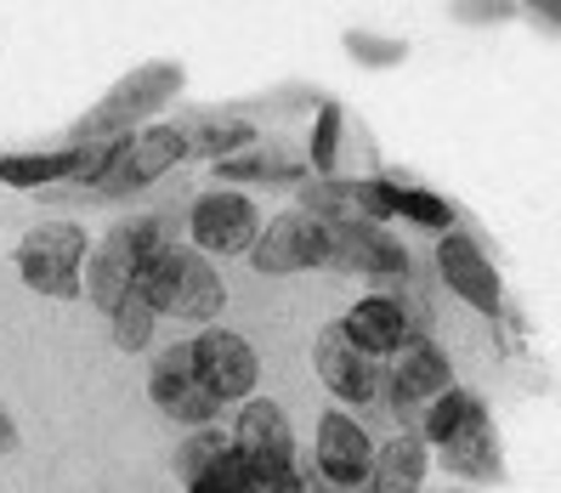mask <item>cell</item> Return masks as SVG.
<instances>
[{
  "instance_id": "6da1fadb",
  "label": "cell",
  "mask_w": 561,
  "mask_h": 493,
  "mask_svg": "<svg viewBox=\"0 0 561 493\" xmlns=\"http://www.w3.org/2000/svg\"><path fill=\"white\" fill-rule=\"evenodd\" d=\"M187 85V69L171 57H153V62H137L125 80H114L96 103L69 125V142H114V137H130L142 130L148 114H164L182 96Z\"/></svg>"
},
{
  "instance_id": "7a4b0ae2",
  "label": "cell",
  "mask_w": 561,
  "mask_h": 493,
  "mask_svg": "<svg viewBox=\"0 0 561 493\" xmlns=\"http://www.w3.org/2000/svg\"><path fill=\"white\" fill-rule=\"evenodd\" d=\"M137 289L148 295V307L159 318H182V323H216L221 307H227V289L210 267L205 250L193 244H153L142 273H137Z\"/></svg>"
},
{
  "instance_id": "3957f363",
  "label": "cell",
  "mask_w": 561,
  "mask_h": 493,
  "mask_svg": "<svg viewBox=\"0 0 561 493\" xmlns=\"http://www.w3.org/2000/svg\"><path fill=\"white\" fill-rule=\"evenodd\" d=\"M187 153V130L176 119H159V125H142L130 130V137H114L103 164H96L91 176H80L75 187L80 193H96V199H125V193H142L153 187L159 176H171Z\"/></svg>"
},
{
  "instance_id": "277c9868",
  "label": "cell",
  "mask_w": 561,
  "mask_h": 493,
  "mask_svg": "<svg viewBox=\"0 0 561 493\" xmlns=\"http://www.w3.org/2000/svg\"><path fill=\"white\" fill-rule=\"evenodd\" d=\"M85 255H91L85 227L41 221L35 233H23V244H18V278L35 295H51V301H80L85 295Z\"/></svg>"
},
{
  "instance_id": "5b68a950",
  "label": "cell",
  "mask_w": 561,
  "mask_h": 493,
  "mask_svg": "<svg viewBox=\"0 0 561 493\" xmlns=\"http://www.w3.org/2000/svg\"><path fill=\"white\" fill-rule=\"evenodd\" d=\"M153 244H159L153 221H119L114 233L85 255V301L103 318H114V307L137 289V273H142V261H148Z\"/></svg>"
},
{
  "instance_id": "8992f818",
  "label": "cell",
  "mask_w": 561,
  "mask_h": 493,
  "mask_svg": "<svg viewBox=\"0 0 561 493\" xmlns=\"http://www.w3.org/2000/svg\"><path fill=\"white\" fill-rule=\"evenodd\" d=\"M255 233H261V216H255V199L244 187H210L187 210V239H193V250H205L210 261L250 255Z\"/></svg>"
},
{
  "instance_id": "52a82bcc",
  "label": "cell",
  "mask_w": 561,
  "mask_h": 493,
  "mask_svg": "<svg viewBox=\"0 0 561 493\" xmlns=\"http://www.w3.org/2000/svg\"><path fill=\"white\" fill-rule=\"evenodd\" d=\"M250 261L261 278H295V273L329 267V221H318L307 210H284L255 233Z\"/></svg>"
},
{
  "instance_id": "ba28073f",
  "label": "cell",
  "mask_w": 561,
  "mask_h": 493,
  "mask_svg": "<svg viewBox=\"0 0 561 493\" xmlns=\"http://www.w3.org/2000/svg\"><path fill=\"white\" fill-rule=\"evenodd\" d=\"M148 398L153 409L171 420V425H216L221 420V398L199 380V364H193V346H164L153 357V369H148Z\"/></svg>"
},
{
  "instance_id": "9c48e42d",
  "label": "cell",
  "mask_w": 561,
  "mask_h": 493,
  "mask_svg": "<svg viewBox=\"0 0 561 493\" xmlns=\"http://www.w3.org/2000/svg\"><path fill=\"white\" fill-rule=\"evenodd\" d=\"M380 386L391 398V414H398L409 432H420L425 409H432L443 391L454 386V364H448V352L437 341H414V346H403L398 357H391V375Z\"/></svg>"
},
{
  "instance_id": "30bf717a",
  "label": "cell",
  "mask_w": 561,
  "mask_h": 493,
  "mask_svg": "<svg viewBox=\"0 0 561 493\" xmlns=\"http://www.w3.org/2000/svg\"><path fill=\"white\" fill-rule=\"evenodd\" d=\"M312 364H318V380L329 386V398H335L341 409H363V403H375V391H380V357L363 352L341 318L335 323H323L318 329V341H312Z\"/></svg>"
},
{
  "instance_id": "8fae6325",
  "label": "cell",
  "mask_w": 561,
  "mask_h": 493,
  "mask_svg": "<svg viewBox=\"0 0 561 493\" xmlns=\"http://www.w3.org/2000/svg\"><path fill=\"white\" fill-rule=\"evenodd\" d=\"M437 273L443 284L466 301L471 312L482 318H500L505 307V284H500V267L488 261V250L471 239V233H459V227H448V233H437Z\"/></svg>"
},
{
  "instance_id": "7c38bea8",
  "label": "cell",
  "mask_w": 561,
  "mask_h": 493,
  "mask_svg": "<svg viewBox=\"0 0 561 493\" xmlns=\"http://www.w3.org/2000/svg\"><path fill=\"white\" fill-rule=\"evenodd\" d=\"M187 346H193V364H199V380L221 398V409H227V403H244L250 391H255L261 364H255V352H250V341L239 335V329L210 323L205 335L187 341Z\"/></svg>"
},
{
  "instance_id": "4fadbf2b",
  "label": "cell",
  "mask_w": 561,
  "mask_h": 493,
  "mask_svg": "<svg viewBox=\"0 0 561 493\" xmlns=\"http://www.w3.org/2000/svg\"><path fill=\"white\" fill-rule=\"evenodd\" d=\"M318 477L335 482V488H352V493H369V477H375V437L346 414V409H329L318 420Z\"/></svg>"
},
{
  "instance_id": "5bb4252c",
  "label": "cell",
  "mask_w": 561,
  "mask_h": 493,
  "mask_svg": "<svg viewBox=\"0 0 561 493\" xmlns=\"http://www.w3.org/2000/svg\"><path fill=\"white\" fill-rule=\"evenodd\" d=\"M329 267L363 278H398L409 273V250L375 221H335L329 227Z\"/></svg>"
},
{
  "instance_id": "9a60e30c",
  "label": "cell",
  "mask_w": 561,
  "mask_h": 493,
  "mask_svg": "<svg viewBox=\"0 0 561 493\" xmlns=\"http://www.w3.org/2000/svg\"><path fill=\"white\" fill-rule=\"evenodd\" d=\"M108 142H69L51 153H0V182L7 187H51V182H80L103 164Z\"/></svg>"
},
{
  "instance_id": "2e32d148",
  "label": "cell",
  "mask_w": 561,
  "mask_h": 493,
  "mask_svg": "<svg viewBox=\"0 0 561 493\" xmlns=\"http://www.w3.org/2000/svg\"><path fill=\"white\" fill-rule=\"evenodd\" d=\"M233 448L244 466H284V459H295L289 414L273 398H244V409L233 420Z\"/></svg>"
},
{
  "instance_id": "e0dca14e",
  "label": "cell",
  "mask_w": 561,
  "mask_h": 493,
  "mask_svg": "<svg viewBox=\"0 0 561 493\" xmlns=\"http://www.w3.org/2000/svg\"><path fill=\"white\" fill-rule=\"evenodd\" d=\"M341 329H346V335L369 352V357H398L403 346L425 341V335H414V323L403 318V307L391 301V295H363V301L341 318Z\"/></svg>"
},
{
  "instance_id": "ac0fdd59",
  "label": "cell",
  "mask_w": 561,
  "mask_h": 493,
  "mask_svg": "<svg viewBox=\"0 0 561 493\" xmlns=\"http://www.w3.org/2000/svg\"><path fill=\"white\" fill-rule=\"evenodd\" d=\"M210 171H216L221 187H301V182L312 176V164L295 159V153H284V148H255V142H250V148H239V153L216 159Z\"/></svg>"
},
{
  "instance_id": "d6986e66",
  "label": "cell",
  "mask_w": 561,
  "mask_h": 493,
  "mask_svg": "<svg viewBox=\"0 0 561 493\" xmlns=\"http://www.w3.org/2000/svg\"><path fill=\"white\" fill-rule=\"evenodd\" d=\"M443 466L448 477L459 482H477V488H493V482H505V454H500V437H493V420H471L459 437H448L443 448Z\"/></svg>"
},
{
  "instance_id": "ffe728a7",
  "label": "cell",
  "mask_w": 561,
  "mask_h": 493,
  "mask_svg": "<svg viewBox=\"0 0 561 493\" xmlns=\"http://www.w3.org/2000/svg\"><path fill=\"white\" fill-rule=\"evenodd\" d=\"M425 471H432V443H425L420 432H403V437H391L386 448H375L369 493H420Z\"/></svg>"
},
{
  "instance_id": "44dd1931",
  "label": "cell",
  "mask_w": 561,
  "mask_h": 493,
  "mask_svg": "<svg viewBox=\"0 0 561 493\" xmlns=\"http://www.w3.org/2000/svg\"><path fill=\"white\" fill-rule=\"evenodd\" d=\"M176 125L187 130V153H193V159H210V164L255 142V125L239 119V114H221V108H193V114H182Z\"/></svg>"
},
{
  "instance_id": "7402d4cb",
  "label": "cell",
  "mask_w": 561,
  "mask_h": 493,
  "mask_svg": "<svg viewBox=\"0 0 561 493\" xmlns=\"http://www.w3.org/2000/svg\"><path fill=\"white\" fill-rule=\"evenodd\" d=\"M295 210H307L318 221H363L357 216V182L346 176H307L301 187H295Z\"/></svg>"
},
{
  "instance_id": "603a6c76",
  "label": "cell",
  "mask_w": 561,
  "mask_h": 493,
  "mask_svg": "<svg viewBox=\"0 0 561 493\" xmlns=\"http://www.w3.org/2000/svg\"><path fill=\"white\" fill-rule=\"evenodd\" d=\"M488 409L471 398V391H459V386H448L443 391V398L432 403V409H425V420H420V437L425 443H432V448H443L448 437H459V432H466V425L471 420H482Z\"/></svg>"
},
{
  "instance_id": "cb8c5ba5",
  "label": "cell",
  "mask_w": 561,
  "mask_h": 493,
  "mask_svg": "<svg viewBox=\"0 0 561 493\" xmlns=\"http://www.w3.org/2000/svg\"><path fill=\"white\" fill-rule=\"evenodd\" d=\"M108 323H114V346H119V352H148V346H153V329H159V312L148 307L142 289H130L125 301L114 307Z\"/></svg>"
},
{
  "instance_id": "d4e9b609",
  "label": "cell",
  "mask_w": 561,
  "mask_h": 493,
  "mask_svg": "<svg viewBox=\"0 0 561 493\" xmlns=\"http://www.w3.org/2000/svg\"><path fill=\"white\" fill-rule=\"evenodd\" d=\"M391 182H398V176H391ZM398 216L425 227V233H448V227H454V205L443 199V193L414 187V182H398Z\"/></svg>"
},
{
  "instance_id": "484cf974",
  "label": "cell",
  "mask_w": 561,
  "mask_h": 493,
  "mask_svg": "<svg viewBox=\"0 0 561 493\" xmlns=\"http://www.w3.org/2000/svg\"><path fill=\"white\" fill-rule=\"evenodd\" d=\"M346 57H357L363 69H398L409 57V41H391V35H375V28H346L341 35Z\"/></svg>"
},
{
  "instance_id": "4316f807",
  "label": "cell",
  "mask_w": 561,
  "mask_h": 493,
  "mask_svg": "<svg viewBox=\"0 0 561 493\" xmlns=\"http://www.w3.org/2000/svg\"><path fill=\"white\" fill-rule=\"evenodd\" d=\"M187 493H244V459H239V448L227 443L205 471H193L187 477Z\"/></svg>"
},
{
  "instance_id": "83f0119b",
  "label": "cell",
  "mask_w": 561,
  "mask_h": 493,
  "mask_svg": "<svg viewBox=\"0 0 561 493\" xmlns=\"http://www.w3.org/2000/svg\"><path fill=\"white\" fill-rule=\"evenodd\" d=\"M335 159H341V108L335 103H323L318 108V130H312V176H335Z\"/></svg>"
},
{
  "instance_id": "f1b7e54d",
  "label": "cell",
  "mask_w": 561,
  "mask_h": 493,
  "mask_svg": "<svg viewBox=\"0 0 561 493\" xmlns=\"http://www.w3.org/2000/svg\"><path fill=\"white\" fill-rule=\"evenodd\" d=\"M227 443H233V432H216V425H193V432L182 437V448H176V471H182V477L205 471Z\"/></svg>"
},
{
  "instance_id": "f546056e",
  "label": "cell",
  "mask_w": 561,
  "mask_h": 493,
  "mask_svg": "<svg viewBox=\"0 0 561 493\" xmlns=\"http://www.w3.org/2000/svg\"><path fill=\"white\" fill-rule=\"evenodd\" d=\"M244 493H307V477L295 471V459H284V466H244Z\"/></svg>"
},
{
  "instance_id": "4dcf8cb0",
  "label": "cell",
  "mask_w": 561,
  "mask_h": 493,
  "mask_svg": "<svg viewBox=\"0 0 561 493\" xmlns=\"http://www.w3.org/2000/svg\"><path fill=\"white\" fill-rule=\"evenodd\" d=\"M454 23H471V28H488V23H511L516 18V0H448Z\"/></svg>"
},
{
  "instance_id": "1f68e13d",
  "label": "cell",
  "mask_w": 561,
  "mask_h": 493,
  "mask_svg": "<svg viewBox=\"0 0 561 493\" xmlns=\"http://www.w3.org/2000/svg\"><path fill=\"white\" fill-rule=\"evenodd\" d=\"M516 7H527L534 18H545L550 28H561V0H516Z\"/></svg>"
},
{
  "instance_id": "d6a6232c",
  "label": "cell",
  "mask_w": 561,
  "mask_h": 493,
  "mask_svg": "<svg viewBox=\"0 0 561 493\" xmlns=\"http://www.w3.org/2000/svg\"><path fill=\"white\" fill-rule=\"evenodd\" d=\"M12 448H18V425H12L7 403H0V454H12Z\"/></svg>"
},
{
  "instance_id": "836d02e7",
  "label": "cell",
  "mask_w": 561,
  "mask_h": 493,
  "mask_svg": "<svg viewBox=\"0 0 561 493\" xmlns=\"http://www.w3.org/2000/svg\"><path fill=\"white\" fill-rule=\"evenodd\" d=\"M307 493H352V488H335V482H323V477H307Z\"/></svg>"
},
{
  "instance_id": "e575fe53",
  "label": "cell",
  "mask_w": 561,
  "mask_h": 493,
  "mask_svg": "<svg viewBox=\"0 0 561 493\" xmlns=\"http://www.w3.org/2000/svg\"><path fill=\"white\" fill-rule=\"evenodd\" d=\"M448 493H471V488H448Z\"/></svg>"
}]
</instances>
